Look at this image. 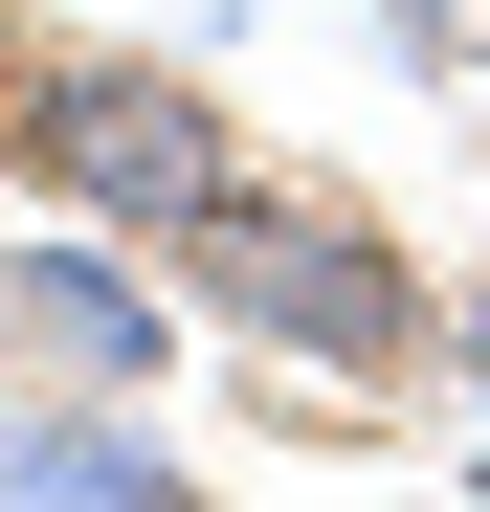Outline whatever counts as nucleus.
Masks as SVG:
<instances>
[{"mask_svg":"<svg viewBox=\"0 0 490 512\" xmlns=\"http://www.w3.org/2000/svg\"><path fill=\"white\" fill-rule=\"evenodd\" d=\"M156 268H179V312H223L245 357H268V379H312V401H401V379L446 357L424 268H401L357 201H290V179H223L179 245H156Z\"/></svg>","mask_w":490,"mask_h":512,"instance_id":"obj_1","label":"nucleus"},{"mask_svg":"<svg viewBox=\"0 0 490 512\" xmlns=\"http://www.w3.org/2000/svg\"><path fill=\"white\" fill-rule=\"evenodd\" d=\"M0 156H23L67 223H112V245H179V223L245 179L223 90H179V67H112V45H23V67H0Z\"/></svg>","mask_w":490,"mask_h":512,"instance_id":"obj_2","label":"nucleus"},{"mask_svg":"<svg viewBox=\"0 0 490 512\" xmlns=\"http://www.w3.org/2000/svg\"><path fill=\"white\" fill-rule=\"evenodd\" d=\"M0 490L23 512H156L179 446L134 423V379H45V401H0Z\"/></svg>","mask_w":490,"mask_h":512,"instance_id":"obj_3","label":"nucleus"},{"mask_svg":"<svg viewBox=\"0 0 490 512\" xmlns=\"http://www.w3.org/2000/svg\"><path fill=\"white\" fill-rule=\"evenodd\" d=\"M0 334L45 379H156L179 357V290H134V245H45V268H0Z\"/></svg>","mask_w":490,"mask_h":512,"instance_id":"obj_4","label":"nucleus"}]
</instances>
